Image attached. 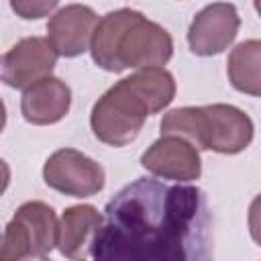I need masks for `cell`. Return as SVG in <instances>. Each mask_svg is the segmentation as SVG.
<instances>
[{
	"label": "cell",
	"instance_id": "1",
	"mask_svg": "<svg viewBox=\"0 0 261 261\" xmlns=\"http://www.w3.org/2000/svg\"><path fill=\"white\" fill-rule=\"evenodd\" d=\"M212 255L204 192L137 177L106 204L90 257L100 261H202Z\"/></svg>",
	"mask_w": 261,
	"mask_h": 261
},
{
	"label": "cell",
	"instance_id": "2",
	"mask_svg": "<svg viewBox=\"0 0 261 261\" xmlns=\"http://www.w3.org/2000/svg\"><path fill=\"white\" fill-rule=\"evenodd\" d=\"M173 96L175 80L167 69H137L98 98L90 114L92 133L110 147H124L139 137L147 116L167 108Z\"/></svg>",
	"mask_w": 261,
	"mask_h": 261
},
{
	"label": "cell",
	"instance_id": "3",
	"mask_svg": "<svg viewBox=\"0 0 261 261\" xmlns=\"http://www.w3.org/2000/svg\"><path fill=\"white\" fill-rule=\"evenodd\" d=\"M57 243L55 210L39 200L24 202L6 224L0 243V261L47 257Z\"/></svg>",
	"mask_w": 261,
	"mask_h": 261
},
{
	"label": "cell",
	"instance_id": "4",
	"mask_svg": "<svg viewBox=\"0 0 261 261\" xmlns=\"http://www.w3.org/2000/svg\"><path fill=\"white\" fill-rule=\"evenodd\" d=\"M45 184L71 198H90L102 192L106 184L104 167L77 149H59L43 165Z\"/></svg>",
	"mask_w": 261,
	"mask_h": 261
},
{
	"label": "cell",
	"instance_id": "5",
	"mask_svg": "<svg viewBox=\"0 0 261 261\" xmlns=\"http://www.w3.org/2000/svg\"><path fill=\"white\" fill-rule=\"evenodd\" d=\"M57 53L47 37H24L0 55V82L24 90L41 77L51 75Z\"/></svg>",
	"mask_w": 261,
	"mask_h": 261
},
{
	"label": "cell",
	"instance_id": "6",
	"mask_svg": "<svg viewBox=\"0 0 261 261\" xmlns=\"http://www.w3.org/2000/svg\"><path fill=\"white\" fill-rule=\"evenodd\" d=\"M173 55L171 35L157 22L137 18L118 43V63L122 71L126 67L145 69V67H163Z\"/></svg>",
	"mask_w": 261,
	"mask_h": 261
},
{
	"label": "cell",
	"instance_id": "7",
	"mask_svg": "<svg viewBox=\"0 0 261 261\" xmlns=\"http://www.w3.org/2000/svg\"><path fill=\"white\" fill-rule=\"evenodd\" d=\"M241 18L230 2H212L204 6L188 29V45L194 55L212 57L228 49L239 33Z\"/></svg>",
	"mask_w": 261,
	"mask_h": 261
},
{
	"label": "cell",
	"instance_id": "8",
	"mask_svg": "<svg viewBox=\"0 0 261 261\" xmlns=\"http://www.w3.org/2000/svg\"><path fill=\"white\" fill-rule=\"evenodd\" d=\"M141 165L155 177L179 184L194 181L202 175L198 149L177 135H161L141 155Z\"/></svg>",
	"mask_w": 261,
	"mask_h": 261
},
{
	"label": "cell",
	"instance_id": "9",
	"mask_svg": "<svg viewBox=\"0 0 261 261\" xmlns=\"http://www.w3.org/2000/svg\"><path fill=\"white\" fill-rule=\"evenodd\" d=\"M98 14L86 4H67L47 22V39L61 57H77L90 49Z\"/></svg>",
	"mask_w": 261,
	"mask_h": 261
},
{
	"label": "cell",
	"instance_id": "10",
	"mask_svg": "<svg viewBox=\"0 0 261 261\" xmlns=\"http://www.w3.org/2000/svg\"><path fill=\"white\" fill-rule=\"evenodd\" d=\"M206 112V151L237 155L253 141V120L232 104H208Z\"/></svg>",
	"mask_w": 261,
	"mask_h": 261
},
{
	"label": "cell",
	"instance_id": "11",
	"mask_svg": "<svg viewBox=\"0 0 261 261\" xmlns=\"http://www.w3.org/2000/svg\"><path fill=\"white\" fill-rule=\"evenodd\" d=\"M71 90L65 82L55 75L41 77L39 82L24 88L20 98L22 118L37 126L55 124L69 112Z\"/></svg>",
	"mask_w": 261,
	"mask_h": 261
},
{
	"label": "cell",
	"instance_id": "12",
	"mask_svg": "<svg viewBox=\"0 0 261 261\" xmlns=\"http://www.w3.org/2000/svg\"><path fill=\"white\" fill-rule=\"evenodd\" d=\"M102 214L92 204H75L63 210L57 220V249L67 259L90 257L94 234L100 226Z\"/></svg>",
	"mask_w": 261,
	"mask_h": 261
},
{
	"label": "cell",
	"instance_id": "13",
	"mask_svg": "<svg viewBox=\"0 0 261 261\" xmlns=\"http://www.w3.org/2000/svg\"><path fill=\"white\" fill-rule=\"evenodd\" d=\"M141 16H143V12H139V10L118 8V10L104 14L98 20L92 41H90V53L98 67L112 71V73L122 71V67L118 63V43H120V37L126 33V29Z\"/></svg>",
	"mask_w": 261,
	"mask_h": 261
},
{
	"label": "cell",
	"instance_id": "14",
	"mask_svg": "<svg viewBox=\"0 0 261 261\" xmlns=\"http://www.w3.org/2000/svg\"><path fill=\"white\" fill-rule=\"evenodd\" d=\"M226 73L234 90L249 96H259L261 94V41L247 39L239 43L228 55Z\"/></svg>",
	"mask_w": 261,
	"mask_h": 261
},
{
	"label": "cell",
	"instance_id": "15",
	"mask_svg": "<svg viewBox=\"0 0 261 261\" xmlns=\"http://www.w3.org/2000/svg\"><path fill=\"white\" fill-rule=\"evenodd\" d=\"M59 0H10V8L24 20H37L49 16L57 8Z\"/></svg>",
	"mask_w": 261,
	"mask_h": 261
},
{
	"label": "cell",
	"instance_id": "16",
	"mask_svg": "<svg viewBox=\"0 0 261 261\" xmlns=\"http://www.w3.org/2000/svg\"><path fill=\"white\" fill-rule=\"evenodd\" d=\"M8 184H10V167H8V163L0 157V196L6 192Z\"/></svg>",
	"mask_w": 261,
	"mask_h": 261
},
{
	"label": "cell",
	"instance_id": "17",
	"mask_svg": "<svg viewBox=\"0 0 261 261\" xmlns=\"http://www.w3.org/2000/svg\"><path fill=\"white\" fill-rule=\"evenodd\" d=\"M4 126H6V106H4V102L0 100V133L4 130Z\"/></svg>",
	"mask_w": 261,
	"mask_h": 261
},
{
	"label": "cell",
	"instance_id": "18",
	"mask_svg": "<svg viewBox=\"0 0 261 261\" xmlns=\"http://www.w3.org/2000/svg\"><path fill=\"white\" fill-rule=\"evenodd\" d=\"M0 243H2V234H0Z\"/></svg>",
	"mask_w": 261,
	"mask_h": 261
}]
</instances>
